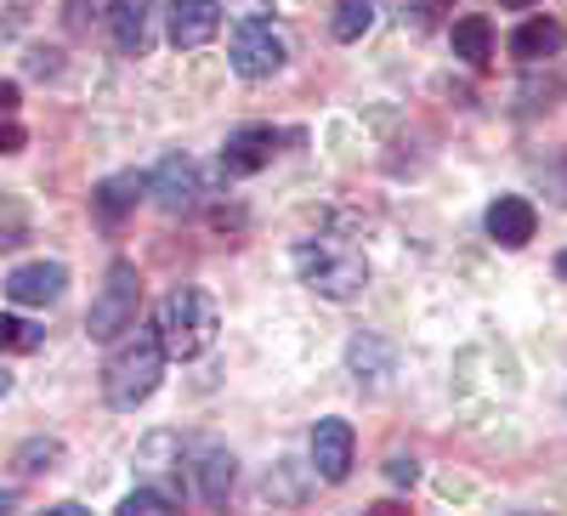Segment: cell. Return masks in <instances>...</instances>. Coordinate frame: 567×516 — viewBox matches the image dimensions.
I'll list each match as a JSON object with an SVG mask.
<instances>
[{
  "label": "cell",
  "instance_id": "1",
  "mask_svg": "<svg viewBox=\"0 0 567 516\" xmlns=\"http://www.w3.org/2000/svg\"><path fill=\"white\" fill-rule=\"evenodd\" d=\"M165 347H159V336L154 330H131L125 336H114V352L103 358V403L109 409H120V414H131V409H142L154 392H159V381H165Z\"/></svg>",
  "mask_w": 567,
  "mask_h": 516
},
{
  "label": "cell",
  "instance_id": "2",
  "mask_svg": "<svg viewBox=\"0 0 567 516\" xmlns=\"http://www.w3.org/2000/svg\"><path fill=\"white\" fill-rule=\"evenodd\" d=\"M290 261L301 272V285L312 296H323V301H358L363 285H369V261L347 239H301L290 250Z\"/></svg>",
  "mask_w": 567,
  "mask_h": 516
},
{
  "label": "cell",
  "instance_id": "3",
  "mask_svg": "<svg viewBox=\"0 0 567 516\" xmlns=\"http://www.w3.org/2000/svg\"><path fill=\"white\" fill-rule=\"evenodd\" d=\"M154 336H159L165 358H176V363L210 352V341H216V301L205 290H194V285H176L154 307Z\"/></svg>",
  "mask_w": 567,
  "mask_h": 516
},
{
  "label": "cell",
  "instance_id": "4",
  "mask_svg": "<svg viewBox=\"0 0 567 516\" xmlns=\"http://www.w3.org/2000/svg\"><path fill=\"white\" fill-rule=\"evenodd\" d=\"M142 312V272L136 261H109L97 296H91V312H85V336L91 341H114L125 336Z\"/></svg>",
  "mask_w": 567,
  "mask_h": 516
},
{
  "label": "cell",
  "instance_id": "5",
  "mask_svg": "<svg viewBox=\"0 0 567 516\" xmlns=\"http://www.w3.org/2000/svg\"><path fill=\"white\" fill-rule=\"evenodd\" d=\"M227 63L239 80H272L284 63H290V45H284V34L267 23V18H239L233 23V40H227Z\"/></svg>",
  "mask_w": 567,
  "mask_h": 516
},
{
  "label": "cell",
  "instance_id": "6",
  "mask_svg": "<svg viewBox=\"0 0 567 516\" xmlns=\"http://www.w3.org/2000/svg\"><path fill=\"white\" fill-rule=\"evenodd\" d=\"M148 199H154L165 216H187V210L205 199L199 159H194V154H165V159L148 171Z\"/></svg>",
  "mask_w": 567,
  "mask_h": 516
},
{
  "label": "cell",
  "instance_id": "7",
  "mask_svg": "<svg viewBox=\"0 0 567 516\" xmlns=\"http://www.w3.org/2000/svg\"><path fill=\"white\" fill-rule=\"evenodd\" d=\"M352 460H358V437H352V420L329 414L312 426V477L318 483H347L352 477Z\"/></svg>",
  "mask_w": 567,
  "mask_h": 516
},
{
  "label": "cell",
  "instance_id": "8",
  "mask_svg": "<svg viewBox=\"0 0 567 516\" xmlns=\"http://www.w3.org/2000/svg\"><path fill=\"white\" fill-rule=\"evenodd\" d=\"M187 472H194L199 505H227L233 483H239V460H233L227 443H210V437H205V443L187 448Z\"/></svg>",
  "mask_w": 567,
  "mask_h": 516
},
{
  "label": "cell",
  "instance_id": "9",
  "mask_svg": "<svg viewBox=\"0 0 567 516\" xmlns=\"http://www.w3.org/2000/svg\"><path fill=\"white\" fill-rule=\"evenodd\" d=\"M69 290V267L63 261H23L7 272V296L18 307H58Z\"/></svg>",
  "mask_w": 567,
  "mask_h": 516
},
{
  "label": "cell",
  "instance_id": "10",
  "mask_svg": "<svg viewBox=\"0 0 567 516\" xmlns=\"http://www.w3.org/2000/svg\"><path fill=\"white\" fill-rule=\"evenodd\" d=\"M272 154H278V131L272 125H239L221 143V176H256V171L272 165Z\"/></svg>",
  "mask_w": 567,
  "mask_h": 516
},
{
  "label": "cell",
  "instance_id": "11",
  "mask_svg": "<svg viewBox=\"0 0 567 516\" xmlns=\"http://www.w3.org/2000/svg\"><path fill=\"white\" fill-rule=\"evenodd\" d=\"M488 239L494 245H505V250H523V245H534V233H539V210L523 199V194H499L494 205H488Z\"/></svg>",
  "mask_w": 567,
  "mask_h": 516
},
{
  "label": "cell",
  "instance_id": "12",
  "mask_svg": "<svg viewBox=\"0 0 567 516\" xmlns=\"http://www.w3.org/2000/svg\"><path fill=\"white\" fill-rule=\"evenodd\" d=\"M221 29V0H171V45L176 52H199Z\"/></svg>",
  "mask_w": 567,
  "mask_h": 516
},
{
  "label": "cell",
  "instance_id": "13",
  "mask_svg": "<svg viewBox=\"0 0 567 516\" xmlns=\"http://www.w3.org/2000/svg\"><path fill=\"white\" fill-rule=\"evenodd\" d=\"M136 199H148V176L142 171H114L97 182V194H91V210H97V221H125L136 210Z\"/></svg>",
  "mask_w": 567,
  "mask_h": 516
},
{
  "label": "cell",
  "instance_id": "14",
  "mask_svg": "<svg viewBox=\"0 0 567 516\" xmlns=\"http://www.w3.org/2000/svg\"><path fill=\"white\" fill-rule=\"evenodd\" d=\"M398 369V352H392V341H381V336H369V330H358L352 341H347V374L358 386H386V374Z\"/></svg>",
  "mask_w": 567,
  "mask_h": 516
},
{
  "label": "cell",
  "instance_id": "15",
  "mask_svg": "<svg viewBox=\"0 0 567 516\" xmlns=\"http://www.w3.org/2000/svg\"><path fill=\"white\" fill-rule=\"evenodd\" d=\"M567 45V23L561 18H545V12H534L528 23H516V34H511V58H523V63H545V58H556Z\"/></svg>",
  "mask_w": 567,
  "mask_h": 516
},
{
  "label": "cell",
  "instance_id": "16",
  "mask_svg": "<svg viewBox=\"0 0 567 516\" xmlns=\"http://www.w3.org/2000/svg\"><path fill=\"white\" fill-rule=\"evenodd\" d=\"M148 23H154V0H109V29L125 58L148 52Z\"/></svg>",
  "mask_w": 567,
  "mask_h": 516
},
{
  "label": "cell",
  "instance_id": "17",
  "mask_svg": "<svg viewBox=\"0 0 567 516\" xmlns=\"http://www.w3.org/2000/svg\"><path fill=\"white\" fill-rule=\"evenodd\" d=\"M449 45H454V58H460L465 69H488V63H494V23H488L483 12H471V18H460V23L449 29Z\"/></svg>",
  "mask_w": 567,
  "mask_h": 516
},
{
  "label": "cell",
  "instance_id": "18",
  "mask_svg": "<svg viewBox=\"0 0 567 516\" xmlns=\"http://www.w3.org/2000/svg\"><path fill=\"white\" fill-rule=\"evenodd\" d=\"M12 465H18V477H45L63 465V443L58 437H29V443H18Z\"/></svg>",
  "mask_w": 567,
  "mask_h": 516
},
{
  "label": "cell",
  "instance_id": "19",
  "mask_svg": "<svg viewBox=\"0 0 567 516\" xmlns=\"http://www.w3.org/2000/svg\"><path fill=\"white\" fill-rule=\"evenodd\" d=\"M374 29V0H336V18H329V34L336 40H363Z\"/></svg>",
  "mask_w": 567,
  "mask_h": 516
},
{
  "label": "cell",
  "instance_id": "20",
  "mask_svg": "<svg viewBox=\"0 0 567 516\" xmlns=\"http://www.w3.org/2000/svg\"><path fill=\"white\" fill-rule=\"evenodd\" d=\"M40 347H45V330H40V323L0 312V352H18V358H29V352H40Z\"/></svg>",
  "mask_w": 567,
  "mask_h": 516
},
{
  "label": "cell",
  "instance_id": "21",
  "mask_svg": "<svg viewBox=\"0 0 567 516\" xmlns=\"http://www.w3.org/2000/svg\"><path fill=\"white\" fill-rule=\"evenodd\" d=\"M301 494H307V488L290 477V460H278L272 472H267V483H261V499H267V505H301Z\"/></svg>",
  "mask_w": 567,
  "mask_h": 516
},
{
  "label": "cell",
  "instance_id": "22",
  "mask_svg": "<svg viewBox=\"0 0 567 516\" xmlns=\"http://www.w3.org/2000/svg\"><path fill=\"white\" fill-rule=\"evenodd\" d=\"M165 510H176V499L165 488H131L120 499V516H165Z\"/></svg>",
  "mask_w": 567,
  "mask_h": 516
},
{
  "label": "cell",
  "instance_id": "23",
  "mask_svg": "<svg viewBox=\"0 0 567 516\" xmlns=\"http://www.w3.org/2000/svg\"><path fill=\"white\" fill-rule=\"evenodd\" d=\"M91 18H109V0H69V29H85Z\"/></svg>",
  "mask_w": 567,
  "mask_h": 516
},
{
  "label": "cell",
  "instance_id": "24",
  "mask_svg": "<svg viewBox=\"0 0 567 516\" xmlns=\"http://www.w3.org/2000/svg\"><path fill=\"white\" fill-rule=\"evenodd\" d=\"M386 477H392L398 488H414V483H420V465H414V454H392V465H386Z\"/></svg>",
  "mask_w": 567,
  "mask_h": 516
},
{
  "label": "cell",
  "instance_id": "25",
  "mask_svg": "<svg viewBox=\"0 0 567 516\" xmlns=\"http://www.w3.org/2000/svg\"><path fill=\"white\" fill-rule=\"evenodd\" d=\"M18 109H23V91H18V80H0V125L18 120Z\"/></svg>",
  "mask_w": 567,
  "mask_h": 516
},
{
  "label": "cell",
  "instance_id": "26",
  "mask_svg": "<svg viewBox=\"0 0 567 516\" xmlns=\"http://www.w3.org/2000/svg\"><path fill=\"white\" fill-rule=\"evenodd\" d=\"M58 69H63V63H58L52 45H34V52H29V74H40V80H45V74H58Z\"/></svg>",
  "mask_w": 567,
  "mask_h": 516
},
{
  "label": "cell",
  "instance_id": "27",
  "mask_svg": "<svg viewBox=\"0 0 567 516\" xmlns=\"http://www.w3.org/2000/svg\"><path fill=\"white\" fill-rule=\"evenodd\" d=\"M23 143H29V131H23L18 120L0 125V154H23Z\"/></svg>",
  "mask_w": 567,
  "mask_h": 516
},
{
  "label": "cell",
  "instance_id": "28",
  "mask_svg": "<svg viewBox=\"0 0 567 516\" xmlns=\"http://www.w3.org/2000/svg\"><path fill=\"white\" fill-rule=\"evenodd\" d=\"M505 12H534V7H545V0H499Z\"/></svg>",
  "mask_w": 567,
  "mask_h": 516
},
{
  "label": "cell",
  "instance_id": "29",
  "mask_svg": "<svg viewBox=\"0 0 567 516\" xmlns=\"http://www.w3.org/2000/svg\"><path fill=\"white\" fill-rule=\"evenodd\" d=\"M52 516H85V505L80 499H63V505H52Z\"/></svg>",
  "mask_w": 567,
  "mask_h": 516
},
{
  "label": "cell",
  "instance_id": "30",
  "mask_svg": "<svg viewBox=\"0 0 567 516\" xmlns=\"http://www.w3.org/2000/svg\"><path fill=\"white\" fill-rule=\"evenodd\" d=\"M0 510H18V488H0Z\"/></svg>",
  "mask_w": 567,
  "mask_h": 516
},
{
  "label": "cell",
  "instance_id": "31",
  "mask_svg": "<svg viewBox=\"0 0 567 516\" xmlns=\"http://www.w3.org/2000/svg\"><path fill=\"white\" fill-rule=\"evenodd\" d=\"M7 392H12V374H7V369H0V398H7Z\"/></svg>",
  "mask_w": 567,
  "mask_h": 516
},
{
  "label": "cell",
  "instance_id": "32",
  "mask_svg": "<svg viewBox=\"0 0 567 516\" xmlns=\"http://www.w3.org/2000/svg\"><path fill=\"white\" fill-rule=\"evenodd\" d=\"M556 272H561V278H567V250H561V256H556Z\"/></svg>",
  "mask_w": 567,
  "mask_h": 516
}]
</instances>
